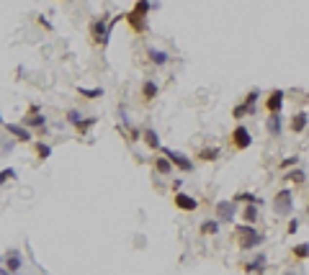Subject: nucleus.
<instances>
[{
  "mask_svg": "<svg viewBox=\"0 0 309 275\" xmlns=\"http://www.w3.org/2000/svg\"><path fill=\"white\" fill-rule=\"evenodd\" d=\"M121 16H114V18H108V16H96L93 21H90V36H93V41L98 44V47H108V39H111V31H114V26L116 21H119Z\"/></svg>",
  "mask_w": 309,
  "mask_h": 275,
  "instance_id": "nucleus-1",
  "label": "nucleus"
},
{
  "mask_svg": "<svg viewBox=\"0 0 309 275\" xmlns=\"http://www.w3.org/2000/svg\"><path fill=\"white\" fill-rule=\"evenodd\" d=\"M234 234H237V247L242 252H252L266 242V234H260L258 229H252L250 224H237L234 226Z\"/></svg>",
  "mask_w": 309,
  "mask_h": 275,
  "instance_id": "nucleus-2",
  "label": "nucleus"
},
{
  "mask_svg": "<svg viewBox=\"0 0 309 275\" xmlns=\"http://www.w3.org/2000/svg\"><path fill=\"white\" fill-rule=\"evenodd\" d=\"M152 0H137V5L129 11V16H126V21H129V26L137 34H144L147 31V16H150V11H152Z\"/></svg>",
  "mask_w": 309,
  "mask_h": 275,
  "instance_id": "nucleus-3",
  "label": "nucleus"
},
{
  "mask_svg": "<svg viewBox=\"0 0 309 275\" xmlns=\"http://www.w3.org/2000/svg\"><path fill=\"white\" fill-rule=\"evenodd\" d=\"M273 211H276V216H284V219L294 216V190L291 188H281L273 196Z\"/></svg>",
  "mask_w": 309,
  "mask_h": 275,
  "instance_id": "nucleus-4",
  "label": "nucleus"
},
{
  "mask_svg": "<svg viewBox=\"0 0 309 275\" xmlns=\"http://www.w3.org/2000/svg\"><path fill=\"white\" fill-rule=\"evenodd\" d=\"M258 100H260V90H258V88H252L250 93L245 95L242 103H237V106L232 108V116L237 118V121H240V118H245V116H255V111H258Z\"/></svg>",
  "mask_w": 309,
  "mask_h": 275,
  "instance_id": "nucleus-5",
  "label": "nucleus"
},
{
  "mask_svg": "<svg viewBox=\"0 0 309 275\" xmlns=\"http://www.w3.org/2000/svg\"><path fill=\"white\" fill-rule=\"evenodd\" d=\"M160 154H165V157L173 162V167H175L178 172H193V160H191L188 154L178 152V149H170V147H162Z\"/></svg>",
  "mask_w": 309,
  "mask_h": 275,
  "instance_id": "nucleus-6",
  "label": "nucleus"
},
{
  "mask_svg": "<svg viewBox=\"0 0 309 275\" xmlns=\"http://www.w3.org/2000/svg\"><path fill=\"white\" fill-rule=\"evenodd\" d=\"M240 203H234V201L230 198V201H216V206H214V219L219 224H230V221H234V216L240 214V208H237Z\"/></svg>",
  "mask_w": 309,
  "mask_h": 275,
  "instance_id": "nucleus-7",
  "label": "nucleus"
},
{
  "mask_svg": "<svg viewBox=\"0 0 309 275\" xmlns=\"http://www.w3.org/2000/svg\"><path fill=\"white\" fill-rule=\"evenodd\" d=\"M230 139H232L234 149H250V147H252V134H250L248 126H242V124L234 126V131H232Z\"/></svg>",
  "mask_w": 309,
  "mask_h": 275,
  "instance_id": "nucleus-8",
  "label": "nucleus"
},
{
  "mask_svg": "<svg viewBox=\"0 0 309 275\" xmlns=\"http://www.w3.org/2000/svg\"><path fill=\"white\" fill-rule=\"evenodd\" d=\"M284 100H286V90H270V95L266 100V111L268 113H281L284 111Z\"/></svg>",
  "mask_w": 309,
  "mask_h": 275,
  "instance_id": "nucleus-9",
  "label": "nucleus"
},
{
  "mask_svg": "<svg viewBox=\"0 0 309 275\" xmlns=\"http://www.w3.org/2000/svg\"><path fill=\"white\" fill-rule=\"evenodd\" d=\"M266 265H268V255L258 252V255H252L250 262H245V273L248 275H263L266 273Z\"/></svg>",
  "mask_w": 309,
  "mask_h": 275,
  "instance_id": "nucleus-10",
  "label": "nucleus"
},
{
  "mask_svg": "<svg viewBox=\"0 0 309 275\" xmlns=\"http://www.w3.org/2000/svg\"><path fill=\"white\" fill-rule=\"evenodd\" d=\"M175 208H180L183 214H193L198 208V198L188 196V193H175Z\"/></svg>",
  "mask_w": 309,
  "mask_h": 275,
  "instance_id": "nucleus-11",
  "label": "nucleus"
},
{
  "mask_svg": "<svg viewBox=\"0 0 309 275\" xmlns=\"http://www.w3.org/2000/svg\"><path fill=\"white\" fill-rule=\"evenodd\" d=\"M266 131L270 136H281V131H284V116H281V113H268V118H266Z\"/></svg>",
  "mask_w": 309,
  "mask_h": 275,
  "instance_id": "nucleus-12",
  "label": "nucleus"
},
{
  "mask_svg": "<svg viewBox=\"0 0 309 275\" xmlns=\"http://www.w3.org/2000/svg\"><path fill=\"white\" fill-rule=\"evenodd\" d=\"M5 131L13 136V139H18V142H23V144H29L34 136H31V131L26 129V126H18V124H5Z\"/></svg>",
  "mask_w": 309,
  "mask_h": 275,
  "instance_id": "nucleus-13",
  "label": "nucleus"
},
{
  "mask_svg": "<svg viewBox=\"0 0 309 275\" xmlns=\"http://www.w3.org/2000/svg\"><path fill=\"white\" fill-rule=\"evenodd\" d=\"M232 201L234 203H245V206H263V198L255 196V193H250V190H240V193H234Z\"/></svg>",
  "mask_w": 309,
  "mask_h": 275,
  "instance_id": "nucleus-14",
  "label": "nucleus"
},
{
  "mask_svg": "<svg viewBox=\"0 0 309 275\" xmlns=\"http://www.w3.org/2000/svg\"><path fill=\"white\" fill-rule=\"evenodd\" d=\"M307 124H309V111H296L294 116H291V131L294 134H302L304 129H307Z\"/></svg>",
  "mask_w": 309,
  "mask_h": 275,
  "instance_id": "nucleus-15",
  "label": "nucleus"
},
{
  "mask_svg": "<svg viewBox=\"0 0 309 275\" xmlns=\"http://www.w3.org/2000/svg\"><path fill=\"white\" fill-rule=\"evenodd\" d=\"M5 268L8 270H11V273H18V270H21V262H23V257H21V252H18V250H11V252H8L5 255Z\"/></svg>",
  "mask_w": 309,
  "mask_h": 275,
  "instance_id": "nucleus-16",
  "label": "nucleus"
},
{
  "mask_svg": "<svg viewBox=\"0 0 309 275\" xmlns=\"http://www.w3.org/2000/svg\"><path fill=\"white\" fill-rule=\"evenodd\" d=\"M147 54H150V59L154 62V67H165L168 62H170V54H168V52H162V49L150 47V49H147Z\"/></svg>",
  "mask_w": 309,
  "mask_h": 275,
  "instance_id": "nucleus-17",
  "label": "nucleus"
},
{
  "mask_svg": "<svg viewBox=\"0 0 309 275\" xmlns=\"http://www.w3.org/2000/svg\"><path fill=\"white\" fill-rule=\"evenodd\" d=\"M142 136H144V142H147V147H150L152 152H160V149H162V144H160V134L154 131L152 126H150V129H144V134H142Z\"/></svg>",
  "mask_w": 309,
  "mask_h": 275,
  "instance_id": "nucleus-18",
  "label": "nucleus"
},
{
  "mask_svg": "<svg viewBox=\"0 0 309 275\" xmlns=\"http://www.w3.org/2000/svg\"><path fill=\"white\" fill-rule=\"evenodd\" d=\"M154 170H157L160 175H173V172H175V167H173V162L165 157V154L154 157Z\"/></svg>",
  "mask_w": 309,
  "mask_h": 275,
  "instance_id": "nucleus-19",
  "label": "nucleus"
},
{
  "mask_svg": "<svg viewBox=\"0 0 309 275\" xmlns=\"http://www.w3.org/2000/svg\"><path fill=\"white\" fill-rule=\"evenodd\" d=\"M240 216H242V221L245 224H255L258 221V216H260V206H245L242 211H240Z\"/></svg>",
  "mask_w": 309,
  "mask_h": 275,
  "instance_id": "nucleus-20",
  "label": "nucleus"
},
{
  "mask_svg": "<svg viewBox=\"0 0 309 275\" xmlns=\"http://www.w3.org/2000/svg\"><path fill=\"white\" fill-rule=\"evenodd\" d=\"M219 221L216 219H206V221H201V226H198V234H204V237H212V234H219Z\"/></svg>",
  "mask_w": 309,
  "mask_h": 275,
  "instance_id": "nucleus-21",
  "label": "nucleus"
},
{
  "mask_svg": "<svg viewBox=\"0 0 309 275\" xmlns=\"http://www.w3.org/2000/svg\"><path fill=\"white\" fill-rule=\"evenodd\" d=\"M284 180H289V183H296V185H304V183H307V172H304L302 167H294V170L284 172Z\"/></svg>",
  "mask_w": 309,
  "mask_h": 275,
  "instance_id": "nucleus-22",
  "label": "nucleus"
},
{
  "mask_svg": "<svg viewBox=\"0 0 309 275\" xmlns=\"http://www.w3.org/2000/svg\"><path fill=\"white\" fill-rule=\"evenodd\" d=\"M219 152H222L219 147H206V149H201L196 154V157L201 162H216V160H219Z\"/></svg>",
  "mask_w": 309,
  "mask_h": 275,
  "instance_id": "nucleus-23",
  "label": "nucleus"
},
{
  "mask_svg": "<svg viewBox=\"0 0 309 275\" xmlns=\"http://www.w3.org/2000/svg\"><path fill=\"white\" fill-rule=\"evenodd\" d=\"M157 90H160V88H157V82H154V80H147V82L142 85V98L150 103V100L157 98Z\"/></svg>",
  "mask_w": 309,
  "mask_h": 275,
  "instance_id": "nucleus-24",
  "label": "nucleus"
},
{
  "mask_svg": "<svg viewBox=\"0 0 309 275\" xmlns=\"http://www.w3.org/2000/svg\"><path fill=\"white\" fill-rule=\"evenodd\" d=\"M44 124H47V116H41V113H36V116H26V121H23L26 129H44Z\"/></svg>",
  "mask_w": 309,
  "mask_h": 275,
  "instance_id": "nucleus-25",
  "label": "nucleus"
},
{
  "mask_svg": "<svg viewBox=\"0 0 309 275\" xmlns=\"http://www.w3.org/2000/svg\"><path fill=\"white\" fill-rule=\"evenodd\" d=\"M291 255L296 260H309V242H302V244H296L294 250H291Z\"/></svg>",
  "mask_w": 309,
  "mask_h": 275,
  "instance_id": "nucleus-26",
  "label": "nucleus"
},
{
  "mask_svg": "<svg viewBox=\"0 0 309 275\" xmlns=\"http://www.w3.org/2000/svg\"><path fill=\"white\" fill-rule=\"evenodd\" d=\"M83 98H103V88H77Z\"/></svg>",
  "mask_w": 309,
  "mask_h": 275,
  "instance_id": "nucleus-27",
  "label": "nucleus"
},
{
  "mask_svg": "<svg viewBox=\"0 0 309 275\" xmlns=\"http://www.w3.org/2000/svg\"><path fill=\"white\" fill-rule=\"evenodd\" d=\"M36 154H39V160H49V154H52V147L49 144H44V142H36Z\"/></svg>",
  "mask_w": 309,
  "mask_h": 275,
  "instance_id": "nucleus-28",
  "label": "nucleus"
},
{
  "mask_svg": "<svg viewBox=\"0 0 309 275\" xmlns=\"http://www.w3.org/2000/svg\"><path fill=\"white\" fill-rule=\"evenodd\" d=\"M90 126H96V116H85L83 121L77 124V131H80V134H85V131L90 129Z\"/></svg>",
  "mask_w": 309,
  "mask_h": 275,
  "instance_id": "nucleus-29",
  "label": "nucleus"
},
{
  "mask_svg": "<svg viewBox=\"0 0 309 275\" xmlns=\"http://www.w3.org/2000/svg\"><path fill=\"white\" fill-rule=\"evenodd\" d=\"M83 118H85V116L80 113L77 108H70V111H67V121H70V124H75V126H77L80 121H83Z\"/></svg>",
  "mask_w": 309,
  "mask_h": 275,
  "instance_id": "nucleus-30",
  "label": "nucleus"
},
{
  "mask_svg": "<svg viewBox=\"0 0 309 275\" xmlns=\"http://www.w3.org/2000/svg\"><path fill=\"white\" fill-rule=\"evenodd\" d=\"M119 118H121V124L126 126V129H132V121H129V111H126V106H119Z\"/></svg>",
  "mask_w": 309,
  "mask_h": 275,
  "instance_id": "nucleus-31",
  "label": "nucleus"
},
{
  "mask_svg": "<svg viewBox=\"0 0 309 275\" xmlns=\"http://www.w3.org/2000/svg\"><path fill=\"white\" fill-rule=\"evenodd\" d=\"M16 178V170L13 167H5V170H0V185H3L5 180H13Z\"/></svg>",
  "mask_w": 309,
  "mask_h": 275,
  "instance_id": "nucleus-32",
  "label": "nucleus"
},
{
  "mask_svg": "<svg viewBox=\"0 0 309 275\" xmlns=\"http://www.w3.org/2000/svg\"><path fill=\"white\" fill-rule=\"evenodd\" d=\"M296 232H299V219L291 216L289 219V226H286V234H296Z\"/></svg>",
  "mask_w": 309,
  "mask_h": 275,
  "instance_id": "nucleus-33",
  "label": "nucleus"
},
{
  "mask_svg": "<svg viewBox=\"0 0 309 275\" xmlns=\"http://www.w3.org/2000/svg\"><path fill=\"white\" fill-rule=\"evenodd\" d=\"M299 162V157H286L284 162H281V170H286V167H291V165H296Z\"/></svg>",
  "mask_w": 309,
  "mask_h": 275,
  "instance_id": "nucleus-34",
  "label": "nucleus"
},
{
  "mask_svg": "<svg viewBox=\"0 0 309 275\" xmlns=\"http://www.w3.org/2000/svg\"><path fill=\"white\" fill-rule=\"evenodd\" d=\"M39 111H41V108H39V106H36V103H31V106H29V116H36V113H39Z\"/></svg>",
  "mask_w": 309,
  "mask_h": 275,
  "instance_id": "nucleus-35",
  "label": "nucleus"
},
{
  "mask_svg": "<svg viewBox=\"0 0 309 275\" xmlns=\"http://www.w3.org/2000/svg\"><path fill=\"white\" fill-rule=\"evenodd\" d=\"M0 124H5V121H3V113H0Z\"/></svg>",
  "mask_w": 309,
  "mask_h": 275,
  "instance_id": "nucleus-36",
  "label": "nucleus"
},
{
  "mask_svg": "<svg viewBox=\"0 0 309 275\" xmlns=\"http://www.w3.org/2000/svg\"><path fill=\"white\" fill-rule=\"evenodd\" d=\"M286 275H296V273H286Z\"/></svg>",
  "mask_w": 309,
  "mask_h": 275,
  "instance_id": "nucleus-37",
  "label": "nucleus"
},
{
  "mask_svg": "<svg viewBox=\"0 0 309 275\" xmlns=\"http://www.w3.org/2000/svg\"><path fill=\"white\" fill-rule=\"evenodd\" d=\"M307 214H309V206H307Z\"/></svg>",
  "mask_w": 309,
  "mask_h": 275,
  "instance_id": "nucleus-38",
  "label": "nucleus"
},
{
  "mask_svg": "<svg viewBox=\"0 0 309 275\" xmlns=\"http://www.w3.org/2000/svg\"><path fill=\"white\" fill-rule=\"evenodd\" d=\"M13 275H18V273H13Z\"/></svg>",
  "mask_w": 309,
  "mask_h": 275,
  "instance_id": "nucleus-39",
  "label": "nucleus"
},
{
  "mask_svg": "<svg viewBox=\"0 0 309 275\" xmlns=\"http://www.w3.org/2000/svg\"><path fill=\"white\" fill-rule=\"evenodd\" d=\"M0 262H3V260H0Z\"/></svg>",
  "mask_w": 309,
  "mask_h": 275,
  "instance_id": "nucleus-40",
  "label": "nucleus"
}]
</instances>
